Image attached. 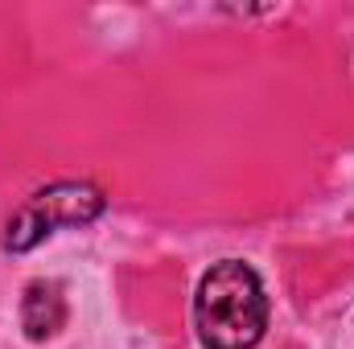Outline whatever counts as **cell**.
<instances>
[{
    "mask_svg": "<svg viewBox=\"0 0 354 349\" xmlns=\"http://www.w3.org/2000/svg\"><path fill=\"white\" fill-rule=\"evenodd\" d=\"M194 329L206 349H256L268 333V292L256 267L218 259L194 292Z\"/></svg>",
    "mask_w": 354,
    "mask_h": 349,
    "instance_id": "obj_1",
    "label": "cell"
},
{
    "mask_svg": "<svg viewBox=\"0 0 354 349\" xmlns=\"http://www.w3.org/2000/svg\"><path fill=\"white\" fill-rule=\"evenodd\" d=\"M107 210V197L91 181H54L37 193H29L17 214L4 226V251L25 255L37 243H46L58 226H87Z\"/></svg>",
    "mask_w": 354,
    "mask_h": 349,
    "instance_id": "obj_2",
    "label": "cell"
},
{
    "mask_svg": "<svg viewBox=\"0 0 354 349\" xmlns=\"http://www.w3.org/2000/svg\"><path fill=\"white\" fill-rule=\"evenodd\" d=\"M66 292L58 279H33L21 292V329L29 341H50L66 329Z\"/></svg>",
    "mask_w": 354,
    "mask_h": 349,
    "instance_id": "obj_3",
    "label": "cell"
}]
</instances>
